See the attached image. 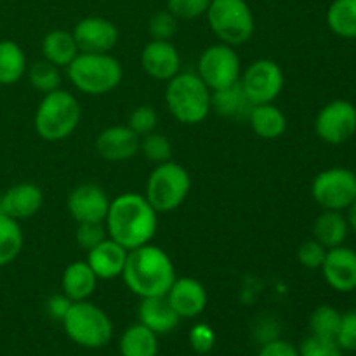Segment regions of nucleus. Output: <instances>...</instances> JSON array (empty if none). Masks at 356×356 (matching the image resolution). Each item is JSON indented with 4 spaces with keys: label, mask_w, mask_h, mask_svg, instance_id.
I'll return each instance as SVG.
<instances>
[{
    "label": "nucleus",
    "mask_w": 356,
    "mask_h": 356,
    "mask_svg": "<svg viewBox=\"0 0 356 356\" xmlns=\"http://www.w3.org/2000/svg\"><path fill=\"white\" fill-rule=\"evenodd\" d=\"M127 125L141 138L149 132H155L156 125H159V113L153 106L143 104V106H138L134 111H131Z\"/></svg>",
    "instance_id": "nucleus-36"
},
{
    "label": "nucleus",
    "mask_w": 356,
    "mask_h": 356,
    "mask_svg": "<svg viewBox=\"0 0 356 356\" xmlns=\"http://www.w3.org/2000/svg\"><path fill=\"white\" fill-rule=\"evenodd\" d=\"M320 270L327 285L336 292L356 291V250L344 245L329 249Z\"/></svg>",
    "instance_id": "nucleus-15"
},
{
    "label": "nucleus",
    "mask_w": 356,
    "mask_h": 356,
    "mask_svg": "<svg viewBox=\"0 0 356 356\" xmlns=\"http://www.w3.org/2000/svg\"><path fill=\"white\" fill-rule=\"evenodd\" d=\"M315 132L327 145H343L356 134V108L346 99L327 103L315 118Z\"/></svg>",
    "instance_id": "nucleus-12"
},
{
    "label": "nucleus",
    "mask_w": 356,
    "mask_h": 356,
    "mask_svg": "<svg viewBox=\"0 0 356 356\" xmlns=\"http://www.w3.org/2000/svg\"><path fill=\"white\" fill-rule=\"evenodd\" d=\"M177 17L169 9L159 10L148 21V33L152 40H170L177 31Z\"/></svg>",
    "instance_id": "nucleus-34"
},
{
    "label": "nucleus",
    "mask_w": 356,
    "mask_h": 356,
    "mask_svg": "<svg viewBox=\"0 0 356 356\" xmlns=\"http://www.w3.org/2000/svg\"><path fill=\"white\" fill-rule=\"evenodd\" d=\"M63 327L70 339L82 348L97 350L106 346L113 337V323L110 316L94 302H72L63 318Z\"/></svg>",
    "instance_id": "nucleus-6"
},
{
    "label": "nucleus",
    "mask_w": 356,
    "mask_h": 356,
    "mask_svg": "<svg viewBox=\"0 0 356 356\" xmlns=\"http://www.w3.org/2000/svg\"><path fill=\"white\" fill-rule=\"evenodd\" d=\"M336 341L343 351H356V309L343 315Z\"/></svg>",
    "instance_id": "nucleus-40"
},
{
    "label": "nucleus",
    "mask_w": 356,
    "mask_h": 356,
    "mask_svg": "<svg viewBox=\"0 0 356 356\" xmlns=\"http://www.w3.org/2000/svg\"><path fill=\"white\" fill-rule=\"evenodd\" d=\"M190 344L197 353H209L216 344L214 330H212L207 323H197V325L190 330Z\"/></svg>",
    "instance_id": "nucleus-41"
},
{
    "label": "nucleus",
    "mask_w": 356,
    "mask_h": 356,
    "mask_svg": "<svg viewBox=\"0 0 356 356\" xmlns=\"http://www.w3.org/2000/svg\"><path fill=\"white\" fill-rule=\"evenodd\" d=\"M108 238V232L104 222H79L75 240L83 250L89 252L96 245H99L103 240Z\"/></svg>",
    "instance_id": "nucleus-37"
},
{
    "label": "nucleus",
    "mask_w": 356,
    "mask_h": 356,
    "mask_svg": "<svg viewBox=\"0 0 356 356\" xmlns=\"http://www.w3.org/2000/svg\"><path fill=\"white\" fill-rule=\"evenodd\" d=\"M82 118V108L72 92L56 89L44 94L35 111V131L45 141H63L75 132Z\"/></svg>",
    "instance_id": "nucleus-5"
},
{
    "label": "nucleus",
    "mask_w": 356,
    "mask_h": 356,
    "mask_svg": "<svg viewBox=\"0 0 356 356\" xmlns=\"http://www.w3.org/2000/svg\"><path fill=\"white\" fill-rule=\"evenodd\" d=\"M97 287V277L87 261H75L65 270L61 278L63 294L70 301H87Z\"/></svg>",
    "instance_id": "nucleus-23"
},
{
    "label": "nucleus",
    "mask_w": 356,
    "mask_h": 356,
    "mask_svg": "<svg viewBox=\"0 0 356 356\" xmlns=\"http://www.w3.org/2000/svg\"><path fill=\"white\" fill-rule=\"evenodd\" d=\"M139 152L145 155V159H148L149 162H155L156 165L169 162L172 159V145L165 136L159 134V132H149V134L141 136Z\"/></svg>",
    "instance_id": "nucleus-33"
},
{
    "label": "nucleus",
    "mask_w": 356,
    "mask_h": 356,
    "mask_svg": "<svg viewBox=\"0 0 356 356\" xmlns=\"http://www.w3.org/2000/svg\"><path fill=\"white\" fill-rule=\"evenodd\" d=\"M165 298L179 318H195L207 306V291L200 282L190 277L176 278Z\"/></svg>",
    "instance_id": "nucleus-18"
},
{
    "label": "nucleus",
    "mask_w": 356,
    "mask_h": 356,
    "mask_svg": "<svg viewBox=\"0 0 356 356\" xmlns=\"http://www.w3.org/2000/svg\"><path fill=\"white\" fill-rule=\"evenodd\" d=\"M257 356H299V350L294 344L289 343V341L275 337V339L263 344Z\"/></svg>",
    "instance_id": "nucleus-42"
},
{
    "label": "nucleus",
    "mask_w": 356,
    "mask_h": 356,
    "mask_svg": "<svg viewBox=\"0 0 356 356\" xmlns=\"http://www.w3.org/2000/svg\"><path fill=\"white\" fill-rule=\"evenodd\" d=\"M238 82L252 104L273 103L284 89V72L271 59H257L242 72Z\"/></svg>",
    "instance_id": "nucleus-11"
},
{
    "label": "nucleus",
    "mask_w": 356,
    "mask_h": 356,
    "mask_svg": "<svg viewBox=\"0 0 356 356\" xmlns=\"http://www.w3.org/2000/svg\"><path fill=\"white\" fill-rule=\"evenodd\" d=\"M127 254V249L108 236L87 252V264L92 268L97 280H115L124 273Z\"/></svg>",
    "instance_id": "nucleus-19"
},
{
    "label": "nucleus",
    "mask_w": 356,
    "mask_h": 356,
    "mask_svg": "<svg viewBox=\"0 0 356 356\" xmlns=\"http://www.w3.org/2000/svg\"><path fill=\"white\" fill-rule=\"evenodd\" d=\"M110 202L106 191L97 184H80L72 190L66 207L76 222H104Z\"/></svg>",
    "instance_id": "nucleus-14"
},
{
    "label": "nucleus",
    "mask_w": 356,
    "mask_h": 356,
    "mask_svg": "<svg viewBox=\"0 0 356 356\" xmlns=\"http://www.w3.org/2000/svg\"><path fill=\"white\" fill-rule=\"evenodd\" d=\"M312 195L323 211H346L356 198V174L344 167L322 170L313 179Z\"/></svg>",
    "instance_id": "nucleus-10"
},
{
    "label": "nucleus",
    "mask_w": 356,
    "mask_h": 356,
    "mask_svg": "<svg viewBox=\"0 0 356 356\" xmlns=\"http://www.w3.org/2000/svg\"><path fill=\"white\" fill-rule=\"evenodd\" d=\"M3 214L13 219H28L40 211L44 204V193L33 183H19L2 193Z\"/></svg>",
    "instance_id": "nucleus-20"
},
{
    "label": "nucleus",
    "mask_w": 356,
    "mask_h": 356,
    "mask_svg": "<svg viewBox=\"0 0 356 356\" xmlns=\"http://www.w3.org/2000/svg\"><path fill=\"white\" fill-rule=\"evenodd\" d=\"M197 75L204 80L211 92L238 82L242 75V63L235 47L219 42L204 49L197 63Z\"/></svg>",
    "instance_id": "nucleus-9"
},
{
    "label": "nucleus",
    "mask_w": 356,
    "mask_h": 356,
    "mask_svg": "<svg viewBox=\"0 0 356 356\" xmlns=\"http://www.w3.org/2000/svg\"><path fill=\"white\" fill-rule=\"evenodd\" d=\"M73 301H70L65 294H56L52 298H49L47 301V313L56 320L65 318V315L68 313L70 306H72Z\"/></svg>",
    "instance_id": "nucleus-43"
},
{
    "label": "nucleus",
    "mask_w": 356,
    "mask_h": 356,
    "mask_svg": "<svg viewBox=\"0 0 356 356\" xmlns=\"http://www.w3.org/2000/svg\"><path fill=\"white\" fill-rule=\"evenodd\" d=\"M156 216L159 212L152 207L145 195L127 191L110 202L104 226L111 240L120 243L124 249L134 250L152 243L159 228Z\"/></svg>",
    "instance_id": "nucleus-1"
},
{
    "label": "nucleus",
    "mask_w": 356,
    "mask_h": 356,
    "mask_svg": "<svg viewBox=\"0 0 356 356\" xmlns=\"http://www.w3.org/2000/svg\"><path fill=\"white\" fill-rule=\"evenodd\" d=\"M252 108V101L247 97L245 90L242 89L240 82L211 92V110H214L216 113L225 118H232V120L236 122H247Z\"/></svg>",
    "instance_id": "nucleus-22"
},
{
    "label": "nucleus",
    "mask_w": 356,
    "mask_h": 356,
    "mask_svg": "<svg viewBox=\"0 0 356 356\" xmlns=\"http://www.w3.org/2000/svg\"><path fill=\"white\" fill-rule=\"evenodd\" d=\"M165 104L181 124H200L211 113V89L197 73L179 72L167 80Z\"/></svg>",
    "instance_id": "nucleus-4"
},
{
    "label": "nucleus",
    "mask_w": 356,
    "mask_h": 356,
    "mask_svg": "<svg viewBox=\"0 0 356 356\" xmlns=\"http://www.w3.org/2000/svg\"><path fill=\"white\" fill-rule=\"evenodd\" d=\"M24 236L17 219L0 214V268L13 263L23 250Z\"/></svg>",
    "instance_id": "nucleus-30"
},
{
    "label": "nucleus",
    "mask_w": 356,
    "mask_h": 356,
    "mask_svg": "<svg viewBox=\"0 0 356 356\" xmlns=\"http://www.w3.org/2000/svg\"><path fill=\"white\" fill-rule=\"evenodd\" d=\"M122 356H156L159 355V336L143 323H132L120 337Z\"/></svg>",
    "instance_id": "nucleus-27"
},
{
    "label": "nucleus",
    "mask_w": 356,
    "mask_h": 356,
    "mask_svg": "<svg viewBox=\"0 0 356 356\" xmlns=\"http://www.w3.org/2000/svg\"><path fill=\"white\" fill-rule=\"evenodd\" d=\"M72 33L80 52L106 54L118 42V28L115 26V23L99 16H89L80 19Z\"/></svg>",
    "instance_id": "nucleus-13"
},
{
    "label": "nucleus",
    "mask_w": 356,
    "mask_h": 356,
    "mask_svg": "<svg viewBox=\"0 0 356 356\" xmlns=\"http://www.w3.org/2000/svg\"><path fill=\"white\" fill-rule=\"evenodd\" d=\"M299 356H344L343 348L337 344L336 339L327 337L309 336L299 346Z\"/></svg>",
    "instance_id": "nucleus-35"
},
{
    "label": "nucleus",
    "mask_w": 356,
    "mask_h": 356,
    "mask_svg": "<svg viewBox=\"0 0 356 356\" xmlns=\"http://www.w3.org/2000/svg\"><path fill=\"white\" fill-rule=\"evenodd\" d=\"M191 190V177L179 163H159L146 181L145 197L156 212H172L186 200Z\"/></svg>",
    "instance_id": "nucleus-7"
},
{
    "label": "nucleus",
    "mask_w": 356,
    "mask_h": 356,
    "mask_svg": "<svg viewBox=\"0 0 356 356\" xmlns=\"http://www.w3.org/2000/svg\"><path fill=\"white\" fill-rule=\"evenodd\" d=\"M247 122L261 139H277L287 131V117L273 103L254 104Z\"/></svg>",
    "instance_id": "nucleus-24"
},
{
    "label": "nucleus",
    "mask_w": 356,
    "mask_h": 356,
    "mask_svg": "<svg viewBox=\"0 0 356 356\" xmlns=\"http://www.w3.org/2000/svg\"><path fill=\"white\" fill-rule=\"evenodd\" d=\"M26 56L13 40H0V86H13L26 73Z\"/></svg>",
    "instance_id": "nucleus-28"
},
{
    "label": "nucleus",
    "mask_w": 356,
    "mask_h": 356,
    "mask_svg": "<svg viewBox=\"0 0 356 356\" xmlns=\"http://www.w3.org/2000/svg\"><path fill=\"white\" fill-rule=\"evenodd\" d=\"M141 66L152 79L167 82L181 72V56L170 40H149L143 47Z\"/></svg>",
    "instance_id": "nucleus-16"
},
{
    "label": "nucleus",
    "mask_w": 356,
    "mask_h": 356,
    "mask_svg": "<svg viewBox=\"0 0 356 356\" xmlns=\"http://www.w3.org/2000/svg\"><path fill=\"white\" fill-rule=\"evenodd\" d=\"M42 52L45 61L52 63L58 68H68L80 51L72 31L52 30L42 40Z\"/></svg>",
    "instance_id": "nucleus-26"
},
{
    "label": "nucleus",
    "mask_w": 356,
    "mask_h": 356,
    "mask_svg": "<svg viewBox=\"0 0 356 356\" xmlns=\"http://www.w3.org/2000/svg\"><path fill=\"white\" fill-rule=\"evenodd\" d=\"M212 33L219 42L242 45L254 33V14L245 0H211L205 13Z\"/></svg>",
    "instance_id": "nucleus-8"
},
{
    "label": "nucleus",
    "mask_w": 356,
    "mask_h": 356,
    "mask_svg": "<svg viewBox=\"0 0 356 356\" xmlns=\"http://www.w3.org/2000/svg\"><path fill=\"white\" fill-rule=\"evenodd\" d=\"M346 211H348L346 219H348V225H350V229H353V232L356 233V198H355L353 204L346 209Z\"/></svg>",
    "instance_id": "nucleus-44"
},
{
    "label": "nucleus",
    "mask_w": 356,
    "mask_h": 356,
    "mask_svg": "<svg viewBox=\"0 0 356 356\" xmlns=\"http://www.w3.org/2000/svg\"><path fill=\"white\" fill-rule=\"evenodd\" d=\"M139 323L148 327L149 330L160 336V334H169L179 323V316L174 312L170 302L165 296H156V298L141 299L138 308Z\"/></svg>",
    "instance_id": "nucleus-21"
},
{
    "label": "nucleus",
    "mask_w": 356,
    "mask_h": 356,
    "mask_svg": "<svg viewBox=\"0 0 356 356\" xmlns=\"http://www.w3.org/2000/svg\"><path fill=\"white\" fill-rule=\"evenodd\" d=\"M0 214H3V202H2V195H0Z\"/></svg>",
    "instance_id": "nucleus-45"
},
{
    "label": "nucleus",
    "mask_w": 356,
    "mask_h": 356,
    "mask_svg": "<svg viewBox=\"0 0 356 356\" xmlns=\"http://www.w3.org/2000/svg\"><path fill=\"white\" fill-rule=\"evenodd\" d=\"M341 320H343V315L336 308L329 305H322L309 316V329H312L313 336L336 339L337 332H339Z\"/></svg>",
    "instance_id": "nucleus-31"
},
{
    "label": "nucleus",
    "mask_w": 356,
    "mask_h": 356,
    "mask_svg": "<svg viewBox=\"0 0 356 356\" xmlns=\"http://www.w3.org/2000/svg\"><path fill=\"white\" fill-rule=\"evenodd\" d=\"M122 278L132 294L145 299L165 296L177 275L169 254L153 243H146L129 250Z\"/></svg>",
    "instance_id": "nucleus-2"
},
{
    "label": "nucleus",
    "mask_w": 356,
    "mask_h": 356,
    "mask_svg": "<svg viewBox=\"0 0 356 356\" xmlns=\"http://www.w3.org/2000/svg\"><path fill=\"white\" fill-rule=\"evenodd\" d=\"M211 0H167V9L177 19H197L204 16Z\"/></svg>",
    "instance_id": "nucleus-38"
},
{
    "label": "nucleus",
    "mask_w": 356,
    "mask_h": 356,
    "mask_svg": "<svg viewBox=\"0 0 356 356\" xmlns=\"http://www.w3.org/2000/svg\"><path fill=\"white\" fill-rule=\"evenodd\" d=\"M327 24L341 38H356V0H334L327 9Z\"/></svg>",
    "instance_id": "nucleus-29"
},
{
    "label": "nucleus",
    "mask_w": 356,
    "mask_h": 356,
    "mask_svg": "<svg viewBox=\"0 0 356 356\" xmlns=\"http://www.w3.org/2000/svg\"><path fill=\"white\" fill-rule=\"evenodd\" d=\"M31 87L42 94H49L61 86V73L58 66L49 61H37L26 70Z\"/></svg>",
    "instance_id": "nucleus-32"
},
{
    "label": "nucleus",
    "mask_w": 356,
    "mask_h": 356,
    "mask_svg": "<svg viewBox=\"0 0 356 356\" xmlns=\"http://www.w3.org/2000/svg\"><path fill=\"white\" fill-rule=\"evenodd\" d=\"M327 250L322 243L316 242L315 238L308 240V242L302 243L298 250V261L308 270H320L325 261Z\"/></svg>",
    "instance_id": "nucleus-39"
},
{
    "label": "nucleus",
    "mask_w": 356,
    "mask_h": 356,
    "mask_svg": "<svg viewBox=\"0 0 356 356\" xmlns=\"http://www.w3.org/2000/svg\"><path fill=\"white\" fill-rule=\"evenodd\" d=\"M139 139L129 125H111L97 134L94 146L108 162H124L139 152Z\"/></svg>",
    "instance_id": "nucleus-17"
},
{
    "label": "nucleus",
    "mask_w": 356,
    "mask_h": 356,
    "mask_svg": "<svg viewBox=\"0 0 356 356\" xmlns=\"http://www.w3.org/2000/svg\"><path fill=\"white\" fill-rule=\"evenodd\" d=\"M350 233L346 216L339 211H323L313 225V236L325 249L344 245Z\"/></svg>",
    "instance_id": "nucleus-25"
},
{
    "label": "nucleus",
    "mask_w": 356,
    "mask_h": 356,
    "mask_svg": "<svg viewBox=\"0 0 356 356\" xmlns=\"http://www.w3.org/2000/svg\"><path fill=\"white\" fill-rule=\"evenodd\" d=\"M70 82L76 90L89 96H103L117 89L124 76L120 61L106 52H79L66 68Z\"/></svg>",
    "instance_id": "nucleus-3"
}]
</instances>
